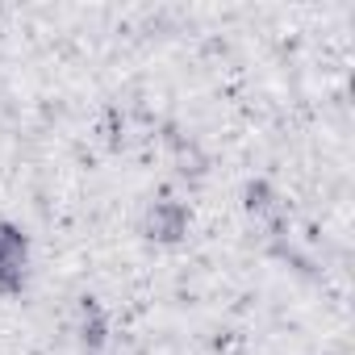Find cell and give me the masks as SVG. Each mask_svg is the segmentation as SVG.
I'll return each mask as SVG.
<instances>
[{
	"label": "cell",
	"instance_id": "6da1fadb",
	"mask_svg": "<svg viewBox=\"0 0 355 355\" xmlns=\"http://www.w3.org/2000/svg\"><path fill=\"white\" fill-rule=\"evenodd\" d=\"M30 280V234L0 218V297H17Z\"/></svg>",
	"mask_w": 355,
	"mask_h": 355
},
{
	"label": "cell",
	"instance_id": "7a4b0ae2",
	"mask_svg": "<svg viewBox=\"0 0 355 355\" xmlns=\"http://www.w3.org/2000/svg\"><path fill=\"white\" fill-rule=\"evenodd\" d=\"M146 239L150 243H180L189 234V209L180 201H155L146 209Z\"/></svg>",
	"mask_w": 355,
	"mask_h": 355
},
{
	"label": "cell",
	"instance_id": "3957f363",
	"mask_svg": "<svg viewBox=\"0 0 355 355\" xmlns=\"http://www.w3.org/2000/svg\"><path fill=\"white\" fill-rule=\"evenodd\" d=\"M80 343L88 355H101V347L109 343V318H105V305L96 297L80 301Z\"/></svg>",
	"mask_w": 355,
	"mask_h": 355
}]
</instances>
